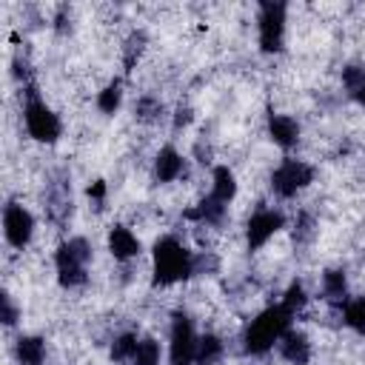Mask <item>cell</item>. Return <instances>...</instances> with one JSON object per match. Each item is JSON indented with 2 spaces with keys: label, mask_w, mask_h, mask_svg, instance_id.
Segmentation results:
<instances>
[{
  "label": "cell",
  "mask_w": 365,
  "mask_h": 365,
  "mask_svg": "<svg viewBox=\"0 0 365 365\" xmlns=\"http://www.w3.org/2000/svg\"><path fill=\"white\" fill-rule=\"evenodd\" d=\"M291 317H294V314H291L282 302L265 308L262 314H257V317L251 319L248 331H245V351L254 354V356L268 354V351L282 339V334L291 328Z\"/></svg>",
  "instance_id": "6da1fadb"
},
{
  "label": "cell",
  "mask_w": 365,
  "mask_h": 365,
  "mask_svg": "<svg viewBox=\"0 0 365 365\" xmlns=\"http://www.w3.org/2000/svg\"><path fill=\"white\" fill-rule=\"evenodd\" d=\"M194 274V254L177 237H160L154 242V279L157 285H174Z\"/></svg>",
  "instance_id": "7a4b0ae2"
},
{
  "label": "cell",
  "mask_w": 365,
  "mask_h": 365,
  "mask_svg": "<svg viewBox=\"0 0 365 365\" xmlns=\"http://www.w3.org/2000/svg\"><path fill=\"white\" fill-rule=\"evenodd\" d=\"M91 259V245L83 237H71L66 240L57 254H54V268H57V279L63 288H77L86 282V265Z\"/></svg>",
  "instance_id": "3957f363"
},
{
  "label": "cell",
  "mask_w": 365,
  "mask_h": 365,
  "mask_svg": "<svg viewBox=\"0 0 365 365\" xmlns=\"http://www.w3.org/2000/svg\"><path fill=\"white\" fill-rule=\"evenodd\" d=\"M29 94H31V97H29V103H26V108H23V120H26L29 137H34L37 143H54V140L60 137V131H63L60 117H57L40 97H34V91H29Z\"/></svg>",
  "instance_id": "277c9868"
},
{
  "label": "cell",
  "mask_w": 365,
  "mask_h": 365,
  "mask_svg": "<svg viewBox=\"0 0 365 365\" xmlns=\"http://www.w3.org/2000/svg\"><path fill=\"white\" fill-rule=\"evenodd\" d=\"M311 182H314V168L302 160H282L271 174V191L282 200L297 197V191H302Z\"/></svg>",
  "instance_id": "5b68a950"
},
{
  "label": "cell",
  "mask_w": 365,
  "mask_h": 365,
  "mask_svg": "<svg viewBox=\"0 0 365 365\" xmlns=\"http://www.w3.org/2000/svg\"><path fill=\"white\" fill-rule=\"evenodd\" d=\"M285 40V3H262L259 6V48L265 54H277Z\"/></svg>",
  "instance_id": "8992f818"
},
{
  "label": "cell",
  "mask_w": 365,
  "mask_h": 365,
  "mask_svg": "<svg viewBox=\"0 0 365 365\" xmlns=\"http://www.w3.org/2000/svg\"><path fill=\"white\" fill-rule=\"evenodd\" d=\"M3 234H6V242L17 251H23L31 237H34V217L29 214L26 205L20 202H9L6 211H3Z\"/></svg>",
  "instance_id": "52a82bcc"
},
{
  "label": "cell",
  "mask_w": 365,
  "mask_h": 365,
  "mask_svg": "<svg viewBox=\"0 0 365 365\" xmlns=\"http://www.w3.org/2000/svg\"><path fill=\"white\" fill-rule=\"evenodd\" d=\"M197 339L200 336L194 331V322L185 314H177L171 322V348H168L171 365H191L197 354Z\"/></svg>",
  "instance_id": "ba28073f"
},
{
  "label": "cell",
  "mask_w": 365,
  "mask_h": 365,
  "mask_svg": "<svg viewBox=\"0 0 365 365\" xmlns=\"http://www.w3.org/2000/svg\"><path fill=\"white\" fill-rule=\"evenodd\" d=\"M285 225V217L274 208H262L257 214H251L248 225H245V237H248V245L251 248H262L279 228Z\"/></svg>",
  "instance_id": "9c48e42d"
},
{
  "label": "cell",
  "mask_w": 365,
  "mask_h": 365,
  "mask_svg": "<svg viewBox=\"0 0 365 365\" xmlns=\"http://www.w3.org/2000/svg\"><path fill=\"white\" fill-rule=\"evenodd\" d=\"M277 345H279V354L285 362H291V365H308L311 362V342L302 331L288 328Z\"/></svg>",
  "instance_id": "30bf717a"
},
{
  "label": "cell",
  "mask_w": 365,
  "mask_h": 365,
  "mask_svg": "<svg viewBox=\"0 0 365 365\" xmlns=\"http://www.w3.org/2000/svg\"><path fill=\"white\" fill-rule=\"evenodd\" d=\"M108 251H111V257L120 259V262L134 259V257L140 254V240L134 237L131 228H125V225H114V228L108 231Z\"/></svg>",
  "instance_id": "8fae6325"
},
{
  "label": "cell",
  "mask_w": 365,
  "mask_h": 365,
  "mask_svg": "<svg viewBox=\"0 0 365 365\" xmlns=\"http://www.w3.org/2000/svg\"><path fill=\"white\" fill-rule=\"evenodd\" d=\"M268 134H271V140H274L279 148H291V145H297V140H299V123H297L294 117H288V114H271V120H268Z\"/></svg>",
  "instance_id": "7c38bea8"
},
{
  "label": "cell",
  "mask_w": 365,
  "mask_h": 365,
  "mask_svg": "<svg viewBox=\"0 0 365 365\" xmlns=\"http://www.w3.org/2000/svg\"><path fill=\"white\" fill-rule=\"evenodd\" d=\"M182 168H185V160H182V154H180L177 148H171V145L160 148V154L154 157V174H157L160 182H174V180L182 174Z\"/></svg>",
  "instance_id": "4fadbf2b"
},
{
  "label": "cell",
  "mask_w": 365,
  "mask_h": 365,
  "mask_svg": "<svg viewBox=\"0 0 365 365\" xmlns=\"http://www.w3.org/2000/svg\"><path fill=\"white\" fill-rule=\"evenodd\" d=\"M217 202L228 205L234 197H237V177L228 165H217L214 174H211V191H208Z\"/></svg>",
  "instance_id": "5bb4252c"
},
{
  "label": "cell",
  "mask_w": 365,
  "mask_h": 365,
  "mask_svg": "<svg viewBox=\"0 0 365 365\" xmlns=\"http://www.w3.org/2000/svg\"><path fill=\"white\" fill-rule=\"evenodd\" d=\"M225 354V342L217 336V334H202L197 339V354H194V362L197 365H217Z\"/></svg>",
  "instance_id": "9a60e30c"
},
{
  "label": "cell",
  "mask_w": 365,
  "mask_h": 365,
  "mask_svg": "<svg viewBox=\"0 0 365 365\" xmlns=\"http://www.w3.org/2000/svg\"><path fill=\"white\" fill-rule=\"evenodd\" d=\"M322 294L328 302H336V305L348 302V285H345V274L339 268H328L322 274Z\"/></svg>",
  "instance_id": "2e32d148"
},
{
  "label": "cell",
  "mask_w": 365,
  "mask_h": 365,
  "mask_svg": "<svg viewBox=\"0 0 365 365\" xmlns=\"http://www.w3.org/2000/svg\"><path fill=\"white\" fill-rule=\"evenodd\" d=\"M46 342L40 336H20L17 339V362L20 365H43Z\"/></svg>",
  "instance_id": "e0dca14e"
},
{
  "label": "cell",
  "mask_w": 365,
  "mask_h": 365,
  "mask_svg": "<svg viewBox=\"0 0 365 365\" xmlns=\"http://www.w3.org/2000/svg\"><path fill=\"white\" fill-rule=\"evenodd\" d=\"M137 345H140V336L137 334H120L114 342H111V362H117V365H128L131 362V356H134V351H137Z\"/></svg>",
  "instance_id": "ac0fdd59"
},
{
  "label": "cell",
  "mask_w": 365,
  "mask_h": 365,
  "mask_svg": "<svg viewBox=\"0 0 365 365\" xmlns=\"http://www.w3.org/2000/svg\"><path fill=\"white\" fill-rule=\"evenodd\" d=\"M160 342L154 336H140V345L128 365H160Z\"/></svg>",
  "instance_id": "d6986e66"
},
{
  "label": "cell",
  "mask_w": 365,
  "mask_h": 365,
  "mask_svg": "<svg viewBox=\"0 0 365 365\" xmlns=\"http://www.w3.org/2000/svg\"><path fill=\"white\" fill-rule=\"evenodd\" d=\"M342 319H345V325H348V328H354L356 334H362V336H365V294H362V297H356V299H351V302H345Z\"/></svg>",
  "instance_id": "ffe728a7"
},
{
  "label": "cell",
  "mask_w": 365,
  "mask_h": 365,
  "mask_svg": "<svg viewBox=\"0 0 365 365\" xmlns=\"http://www.w3.org/2000/svg\"><path fill=\"white\" fill-rule=\"evenodd\" d=\"M120 103H123V91H120L117 83L106 86V88L97 94V108H100L103 114H114V111L120 108Z\"/></svg>",
  "instance_id": "44dd1931"
},
{
  "label": "cell",
  "mask_w": 365,
  "mask_h": 365,
  "mask_svg": "<svg viewBox=\"0 0 365 365\" xmlns=\"http://www.w3.org/2000/svg\"><path fill=\"white\" fill-rule=\"evenodd\" d=\"M305 302H308V297H305L302 282H291V285H288V291H285V297H282V305H285L291 314H297V311H302V308H305Z\"/></svg>",
  "instance_id": "7402d4cb"
},
{
  "label": "cell",
  "mask_w": 365,
  "mask_h": 365,
  "mask_svg": "<svg viewBox=\"0 0 365 365\" xmlns=\"http://www.w3.org/2000/svg\"><path fill=\"white\" fill-rule=\"evenodd\" d=\"M342 83H345V88H348L351 94H356V91L365 86V68H362V66H348V68H342Z\"/></svg>",
  "instance_id": "603a6c76"
},
{
  "label": "cell",
  "mask_w": 365,
  "mask_h": 365,
  "mask_svg": "<svg viewBox=\"0 0 365 365\" xmlns=\"http://www.w3.org/2000/svg\"><path fill=\"white\" fill-rule=\"evenodd\" d=\"M134 111H137L140 120H154V117L163 111V106H160V100H154V97H140L137 106H134Z\"/></svg>",
  "instance_id": "cb8c5ba5"
},
{
  "label": "cell",
  "mask_w": 365,
  "mask_h": 365,
  "mask_svg": "<svg viewBox=\"0 0 365 365\" xmlns=\"http://www.w3.org/2000/svg\"><path fill=\"white\" fill-rule=\"evenodd\" d=\"M0 302H3V322H6V325H14V322H17V308H14L11 297H9V294H3V297H0Z\"/></svg>",
  "instance_id": "d4e9b609"
},
{
  "label": "cell",
  "mask_w": 365,
  "mask_h": 365,
  "mask_svg": "<svg viewBox=\"0 0 365 365\" xmlns=\"http://www.w3.org/2000/svg\"><path fill=\"white\" fill-rule=\"evenodd\" d=\"M88 197H91V200H97V202H100V200H103V197H106V182H103V180H94V182H91V185H88Z\"/></svg>",
  "instance_id": "484cf974"
},
{
  "label": "cell",
  "mask_w": 365,
  "mask_h": 365,
  "mask_svg": "<svg viewBox=\"0 0 365 365\" xmlns=\"http://www.w3.org/2000/svg\"><path fill=\"white\" fill-rule=\"evenodd\" d=\"M354 97H356V100H359V103H362V106H365V86H362V88H359V91H356V94H354Z\"/></svg>",
  "instance_id": "4316f807"
}]
</instances>
